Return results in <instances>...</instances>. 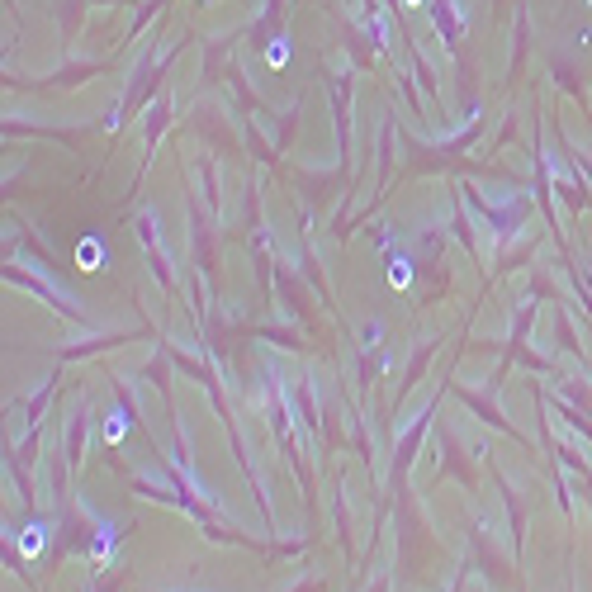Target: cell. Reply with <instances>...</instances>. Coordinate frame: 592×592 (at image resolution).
<instances>
[{"label":"cell","instance_id":"4","mask_svg":"<svg viewBox=\"0 0 592 592\" xmlns=\"http://www.w3.org/2000/svg\"><path fill=\"white\" fill-rule=\"evenodd\" d=\"M265 62H270V66H284V62H289V43H284V38H275V43L265 47Z\"/></svg>","mask_w":592,"mask_h":592},{"label":"cell","instance_id":"6","mask_svg":"<svg viewBox=\"0 0 592 592\" xmlns=\"http://www.w3.org/2000/svg\"><path fill=\"white\" fill-rule=\"evenodd\" d=\"M588 5H592V0H588Z\"/></svg>","mask_w":592,"mask_h":592},{"label":"cell","instance_id":"5","mask_svg":"<svg viewBox=\"0 0 592 592\" xmlns=\"http://www.w3.org/2000/svg\"><path fill=\"white\" fill-rule=\"evenodd\" d=\"M403 5H412V10H417V5H426V0H403Z\"/></svg>","mask_w":592,"mask_h":592},{"label":"cell","instance_id":"1","mask_svg":"<svg viewBox=\"0 0 592 592\" xmlns=\"http://www.w3.org/2000/svg\"><path fill=\"white\" fill-rule=\"evenodd\" d=\"M389 284L393 289H407L412 284V265L403 261V256H393V270H389Z\"/></svg>","mask_w":592,"mask_h":592},{"label":"cell","instance_id":"2","mask_svg":"<svg viewBox=\"0 0 592 592\" xmlns=\"http://www.w3.org/2000/svg\"><path fill=\"white\" fill-rule=\"evenodd\" d=\"M76 261L86 265V270H100V242H95V237H91V242H81V247H76Z\"/></svg>","mask_w":592,"mask_h":592},{"label":"cell","instance_id":"3","mask_svg":"<svg viewBox=\"0 0 592 592\" xmlns=\"http://www.w3.org/2000/svg\"><path fill=\"white\" fill-rule=\"evenodd\" d=\"M124 436H128V417H124V412H114L110 426H105V441H110V446H119Z\"/></svg>","mask_w":592,"mask_h":592}]
</instances>
